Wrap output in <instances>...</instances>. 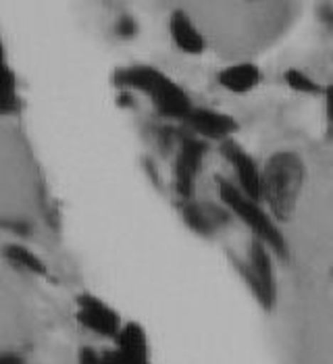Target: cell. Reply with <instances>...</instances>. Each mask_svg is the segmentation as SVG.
Masks as SVG:
<instances>
[{
    "mask_svg": "<svg viewBox=\"0 0 333 364\" xmlns=\"http://www.w3.org/2000/svg\"><path fill=\"white\" fill-rule=\"evenodd\" d=\"M306 181L305 161L292 150H279L263 167V202L278 223L296 215Z\"/></svg>",
    "mask_w": 333,
    "mask_h": 364,
    "instance_id": "6da1fadb",
    "label": "cell"
},
{
    "mask_svg": "<svg viewBox=\"0 0 333 364\" xmlns=\"http://www.w3.org/2000/svg\"><path fill=\"white\" fill-rule=\"evenodd\" d=\"M112 84L148 96L154 111L163 119L186 123L190 112L194 111L188 92L163 71L150 65H132V67L119 69L112 75Z\"/></svg>",
    "mask_w": 333,
    "mask_h": 364,
    "instance_id": "7a4b0ae2",
    "label": "cell"
},
{
    "mask_svg": "<svg viewBox=\"0 0 333 364\" xmlns=\"http://www.w3.org/2000/svg\"><path fill=\"white\" fill-rule=\"evenodd\" d=\"M217 186H219V198H221L223 206H227L229 213L246 225L254 233V237L265 242L279 258H287L290 248H287V242L278 227V221L273 219V215L269 210H265L258 200L246 196L236 183L217 177Z\"/></svg>",
    "mask_w": 333,
    "mask_h": 364,
    "instance_id": "3957f363",
    "label": "cell"
},
{
    "mask_svg": "<svg viewBox=\"0 0 333 364\" xmlns=\"http://www.w3.org/2000/svg\"><path fill=\"white\" fill-rule=\"evenodd\" d=\"M273 250L252 237L248 248V258L240 260L236 258V269L242 275V279L246 281L252 296L258 300V304L265 310H271L275 306L278 300V279H275V262H273Z\"/></svg>",
    "mask_w": 333,
    "mask_h": 364,
    "instance_id": "277c9868",
    "label": "cell"
},
{
    "mask_svg": "<svg viewBox=\"0 0 333 364\" xmlns=\"http://www.w3.org/2000/svg\"><path fill=\"white\" fill-rule=\"evenodd\" d=\"M206 152H208V144L194 134L179 138V146L175 150V163H173V186L181 200H192L194 196L196 181L200 177Z\"/></svg>",
    "mask_w": 333,
    "mask_h": 364,
    "instance_id": "5b68a950",
    "label": "cell"
},
{
    "mask_svg": "<svg viewBox=\"0 0 333 364\" xmlns=\"http://www.w3.org/2000/svg\"><path fill=\"white\" fill-rule=\"evenodd\" d=\"M75 318L85 331L105 339H117L123 329L121 314L94 294H80L75 302Z\"/></svg>",
    "mask_w": 333,
    "mask_h": 364,
    "instance_id": "8992f818",
    "label": "cell"
},
{
    "mask_svg": "<svg viewBox=\"0 0 333 364\" xmlns=\"http://www.w3.org/2000/svg\"><path fill=\"white\" fill-rule=\"evenodd\" d=\"M221 152L225 161L233 167L236 173V186L258 202H263V168L256 165V161L248 152L233 140H227L221 144Z\"/></svg>",
    "mask_w": 333,
    "mask_h": 364,
    "instance_id": "52a82bcc",
    "label": "cell"
},
{
    "mask_svg": "<svg viewBox=\"0 0 333 364\" xmlns=\"http://www.w3.org/2000/svg\"><path fill=\"white\" fill-rule=\"evenodd\" d=\"M186 125L190 134L198 136L200 140L219 141V144L231 140L233 134L240 129L236 117L215 111V109H204V107H198V109L194 107V111L186 119Z\"/></svg>",
    "mask_w": 333,
    "mask_h": 364,
    "instance_id": "ba28073f",
    "label": "cell"
},
{
    "mask_svg": "<svg viewBox=\"0 0 333 364\" xmlns=\"http://www.w3.org/2000/svg\"><path fill=\"white\" fill-rule=\"evenodd\" d=\"M229 208L227 206H213L206 202L184 200L181 204V219L194 233L202 237L215 235L221 227L229 223Z\"/></svg>",
    "mask_w": 333,
    "mask_h": 364,
    "instance_id": "9c48e42d",
    "label": "cell"
},
{
    "mask_svg": "<svg viewBox=\"0 0 333 364\" xmlns=\"http://www.w3.org/2000/svg\"><path fill=\"white\" fill-rule=\"evenodd\" d=\"M169 33H171V40H173L175 48L181 50L184 55H202L204 48H206L204 36L200 33V29L196 28L194 21L188 17V13L181 11V9L171 13Z\"/></svg>",
    "mask_w": 333,
    "mask_h": 364,
    "instance_id": "30bf717a",
    "label": "cell"
},
{
    "mask_svg": "<svg viewBox=\"0 0 333 364\" xmlns=\"http://www.w3.org/2000/svg\"><path fill=\"white\" fill-rule=\"evenodd\" d=\"M263 73L254 63H236L219 71L217 82L231 94H248L260 84Z\"/></svg>",
    "mask_w": 333,
    "mask_h": 364,
    "instance_id": "8fae6325",
    "label": "cell"
},
{
    "mask_svg": "<svg viewBox=\"0 0 333 364\" xmlns=\"http://www.w3.org/2000/svg\"><path fill=\"white\" fill-rule=\"evenodd\" d=\"M115 346L134 356H139V358H150L148 336L139 323H123V329L115 339Z\"/></svg>",
    "mask_w": 333,
    "mask_h": 364,
    "instance_id": "7c38bea8",
    "label": "cell"
},
{
    "mask_svg": "<svg viewBox=\"0 0 333 364\" xmlns=\"http://www.w3.org/2000/svg\"><path fill=\"white\" fill-rule=\"evenodd\" d=\"M4 256H6V260L13 267L21 269L26 273L38 275V277H46L48 275V267L44 264V260L36 252H31L29 248L21 246V244H9L4 248Z\"/></svg>",
    "mask_w": 333,
    "mask_h": 364,
    "instance_id": "4fadbf2b",
    "label": "cell"
},
{
    "mask_svg": "<svg viewBox=\"0 0 333 364\" xmlns=\"http://www.w3.org/2000/svg\"><path fill=\"white\" fill-rule=\"evenodd\" d=\"M283 82L287 84L290 90L298 92V94H308V96H317L323 92V87L317 84L308 73H305L302 69H287L283 73Z\"/></svg>",
    "mask_w": 333,
    "mask_h": 364,
    "instance_id": "5bb4252c",
    "label": "cell"
},
{
    "mask_svg": "<svg viewBox=\"0 0 333 364\" xmlns=\"http://www.w3.org/2000/svg\"><path fill=\"white\" fill-rule=\"evenodd\" d=\"M2 75H4V94H2V114H19L21 111V98L17 94V84L13 71L2 65Z\"/></svg>",
    "mask_w": 333,
    "mask_h": 364,
    "instance_id": "9a60e30c",
    "label": "cell"
},
{
    "mask_svg": "<svg viewBox=\"0 0 333 364\" xmlns=\"http://www.w3.org/2000/svg\"><path fill=\"white\" fill-rule=\"evenodd\" d=\"M105 364H150V358H139L134 356L121 348H111V350H105Z\"/></svg>",
    "mask_w": 333,
    "mask_h": 364,
    "instance_id": "2e32d148",
    "label": "cell"
},
{
    "mask_svg": "<svg viewBox=\"0 0 333 364\" xmlns=\"http://www.w3.org/2000/svg\"><path fill=\"white\" fill-rule=\"evenodd\" d=\"M138 21L132 17V15H121L119 19H117V23H115V33L119 36V38H123V40H132V38H136L138 36Z\"/></svg>",
    "mask_w": 333,
    "mask_h": 364,
    "instance_id": "e0dca14e",
    "label": "cell"
},
{
    "mask_svg": "<svg viewBox=\"0 0 333 364\" xmlns=\"http://www.w3.org/2000/svg\"><path fill=\"white\" fill-rule=\"evenodd\" d=\"M78 364H105V354L94 348H82L78 356Z\"/></svg>",
    "mask_w": 333,
    "mask_h": 364,
    "instance_id": "ac0fdd59",
    "label": "cell"
},
{
    "mask_svg": "<svg viewBox=\"0 0 333 364\" xmlns=\"http://www.w3.org/2000/svg\"><path fill=\"white\" fill-rule=\"evenodd\" d=\"M6 227L15 233V235H21V237H28L31 233V225L26 221H13V223H6Z\"/></svg>",
    "mask_w": 333,
    "mask_h": 364,
    "instance_id": "d6986e66",
    "label": "cell"
},
{
    "mask_svg": "<svg viewBox=\"0 0 333 364\" xmlns=\"http://www.w3.org/2000/svg\"><path fill=\"white\" fill-rule=\"evenodd\" d=\"M319 17H321V21H323L327 28L333 29V6L332 4H325V6H321V9H319Z\"/></svg>",
    "mask_w": 333,
    "mask_h": 364,
    "instance_id": "ffe728a7",
    "label": "cell"
},
{
    "mask_svg": "<svg viewBox=\"0 0 333 364\" xmlns=\"http://www.w3.org/2000/svg\"><path fill=\"white\" fill-rule=\"evenodd\" d=\"M325 112H327L329 123L333 125V85L325 90Z\"/></svg>",
    "mask_w": 333,
    "mask_h": 364,
    "instance_id": "44dd1931",
    "label": "cell"
},
{
    "mask_svg": "<svg viewBox=\"0 0 333 364\" xmlns=\"http://www.w3.org/2000/svg\"><path fill=\"white\" fill-rule=\"evenodd\" d=\"M0 364H26V360L21 356H17V354H4Z\"/></svg>",
    "mask_w": 333,
    "mask_h": 364,
    "instance_id": "7402d4cb",
    "label": "cell"
}]
</instances>
